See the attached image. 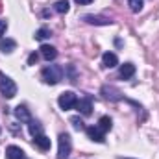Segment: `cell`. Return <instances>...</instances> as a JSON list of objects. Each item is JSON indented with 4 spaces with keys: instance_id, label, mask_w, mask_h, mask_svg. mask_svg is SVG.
<instances>
[{
    "instance_id": "cell-8",
    "label": "cell",
    "mask_w": 159,
    "mask_h": 159,
    "mask_svg": "<svg viewBox=\"0 0 159 159\" xmlns=\"http://www.w3.org/2000/svg\"><path fill=\"white\" fill-rule=\"evenodd\" d=\"M102 63H104L106 69H113V67L119 65V57H117V54H113V52H106V54L102 56Z\"/></svg>"
},
{
    "instance_id": "cell-23",
    "label": "cell",
    "mask_w": 159,
    "mask_h": 159,
    "mask_svg": "<svg viewBox=\"0 0 159 159\" xmlns=\"http://www.w3.org/2000/svg\"><path fill=\"white\" fill-rule=\"evenodd\" d=\"M76 4H80V6H85V4H91L93 0H74Z\"/></svg>"
},
{
    "instance_id": "cell-7",
    "label": "cell",
    "mask_w": 159,
    "mask_h": 159,
    "mask_svg": "<svg viewBox=\"0 0 159 159\" xmlns=\"http://www.w3.org/2000/svg\"><path fill=\"white\" fill-rule=\"evenodd\" d=\"M76 107H78V111L83 115V117H89V115L93 113V102H91V98H89V96H85V98L78 100Z\"/></svg>"
},
{
    "instance_id": "cell-5",
    "label": "cell",
    "mask_w": 159,
    "mask_h": 159,
    "mask_svg": "<svg viewBox=\"0 0 159 159\" xmlns=\"http://www.w3.org/2000/svg\"><path fill=\"white\" fill-rule=\"evenodd\" d=\"M83 20H85V22H89V24H94V26H109V24H113V20H111V19L102 17V15H85V17H83Z\"/></svg>"
},
{
    "instance_id": "cell-3",
    "label": "cell",
    "mask_w": 159,
    "mask_h": 159,
    "mask_svg": "<svg viewBox=\"0 0 159 159\" xmlns=\"http://www.w3.org/2000/svg\"><path fill=\"white\" fill-rule=\"evenodd\" d=\"M0 93H2V96H6L7 100L17 94V85H15V81L11 78H7V76H4V74H0Z\"/></svg>"
},
{
    "instance_id": "cell-21",
    "label": "cell",
    "mask_w": 159,
    "mask_h": 159,
    "mask_svg": "<svg viewBox=\"0 0 159 159\" xmlns=\"http://www.w3.org/2000/svg\"><path fill=\"white\" fill-rule=\"evenodd\" d=\"M37 59H39V56H37L35 52H34V54H30V56H28V65H35V63H37Z\"/></svg>"
},
{
    "instance_id": "cell-15",
    "label": "cell",
    "mask_w": 159,
    "mask_h": 159,
    "mask_svg": "<svg viewBox=\"0 0 159 159\" xmlns=\"http://www.w3.org/2000/svg\"><path fill=\"white\" fill-rule=\"evenodd\" d=\"M111 126H113V122H111L109 117H102V119L98 120V128H100L104 133H107V131L111 129Z\"/></svg>"
},
{
    "instance_id": "cell-2",
    "label": "cell",
    "mask_w": 159,
    "mask_h": 159,
    "mask_svg": "<svg viewBox=\"0 0 159 159\" xmlns=\"http://www.w3.org/2000/svg\"><path fill=\"white\" fill-rule=\"evenodd\" d=\"M72 150V141L69 133H61L57 139V159H67Z\"/></svg>"
},
{
    "instance_id": "cell-11",
    "label": "cell",
    "mask_w": 159,
    "mask_h": 159,
    "mask_svg": "<svg viewBox=\"0 0 159 159\" xmlns=\"http://www.w3.org/2000/svg\"><path fill=\"white\" fill-rule=\"evenodd\" d=\"M6 159H24V152L19 146H7L6 148Z\"/></svg>"
},
{
    "instance_id": "cell-4",
    "label": "cell",
    "mask_w": 159,
    "mask_h": 159,
    "mask_svg": "<svg viewBox=\"0 0 159 159\" xmlns=\"http://www.w3.org/2000/svg\"><path fill=\"white\" fill-rule=\"evenodd\" d=\"M57 104H59V107H61L63 111H69V109L76 107V104H78V96H76L72 91H67V93H63V94L57 98Z\"/></svg>"
},
{
    "instance_id": "cell-10",
    "label": "cell",
    "mask_w": 159,
    "mask_h": 159,
    "mask_svg": "<svg viewBox=\"0 0 159 159\" xmlns=\"http://www.w3.org/2000/svg\"><path fill=\"white\" fill-rule=\"evenodd\" d=\"M15 117L20 120V122H32V115H30V111L26 109V106H17L15 107Z\"/></svg>"
},
{
    "instance_id": "cell-14",
    "label": "cell",
    "mask_w": 159,
    "mask_h": 159,
    "mask_svg": "<svg viewBox=\"0 0 159 159\" xmlns=\"http://www.w3.org/2000/svg\"><path fill=\"white\" fill-rule=\"evenodd\" d=\"M15 46H17V43H15L13 39H0V50H2L4 54L13 52V50H15Z\"/></svg>"
},
{
    "instance_id": "cell-16",
    "label": "cell",
    "mask_w": 159,
    "mask_h": 159,
    "mask_svg": "<svg viewBox=\"0 0 159 159\" xmlns=\"http://www.w3.org/2000/svg\"><path fill=\"white\" fill-rule=\"evenodd\" d=\"M54 9H56L57 13H67V11L70 9V4H69L67 0H59V2L54 4Z\"/></svg>"
},
{
    "instance_id": "cell-13",
    "label": "cell",
    "mask_w": 159,
    "mask_h": 159,
    "mask_svg": "<svg viewBox=\"0 0 159 159\" xmlns=\"http://www.w3.org/2000/svg\"><path fill=\"white\" fill-rule=\"evenodd\" d=\"M34 143L39 146L43 152H46V150L50 148V139H48L46 135H43V133H41V135H37V137H34Z\"/></svg>"
},
{
    "instance_id": "cell-12",
    "label": "cell",
    "mask_w": 159,
    "mask_h": 159,
    "mask_svg": "<svg viewBox=\"0 0 159 159\" xmlns=\"http://www.w3.org/2000/svg\"><path fill=\"white\" fill-rule=\"evenodd\" d=\"M120 78L122 80H129L133 74H135V65L133 63H124L122 67H120Z\"/></svg>"
},
{
    "instance_id": "cell-9",
    "label": "cell",
    "mask_w": 159,
    "mask_h": 159,
    "mask_svg": "<svg viewBox=\"0 0 159 159\" xmlns=\"http://www.w3.org/2000/svg\"><path fill=\"white\" fill-rule=\"evenodd\" d=\"M39 52L46 61H52V59H56V56H57V50H56L54 46H50V44H41Z\"/></svg>"
},
{
    "instance_id": "cell-19",
    "label": "cell",
    "mask_w": 159,
    "mask_h": 159,
    "mask_svg": "<svg viewBox=\"0 0 159 159\" xmlns=\"http://www.w3.org/2000/svg\"><path fill=\"white\" fill-rule=\"evenodd\" d=\"M52 34H50V30L48 28H39L37 32H35V39L37 41H44V39H48Z\"/></svg>"
},
{
    "instance_id": "cell-17",
    "label": "cell",
    "mask_w": 159,
    "mask_h": 159,
    "mask_svg": "<svg viewBox=\"0 0 159 159\" xmlns=\"http://www.w3.org/2000/svg\"><path fill=\"white\" fill-rule=\"evenodd\" d=\"M41 133H43V126H41L39 122L32 120V122H30V135H32V137H37Z\"/></svg>"
},
{
    "instance_id": "cell-22",
    "label": "cell",
    "mask_w": 159,
    "mask_h": 159,
    "mask_svg": "<svg viewBox=\"0 0 159 159\" xmlns=\"http://www.w3.org/2000/svg\"><path fill=\"white\" fill-rule=\"evenodd\" d=\"M6 30H7V20H0V39L6 34Z\"/></svg>"
},
{
    "instance_id": "cell-6",
    "label": "cell",
    "mask_w": 159,
    "mask_h": 159,
    "mask_svg": "<svg viewBox=\"0 0 159 159\" xmlns=\"http://www.w3.org/2000/svg\"><path fill=\"white\" fill-rule=\"evenodd\" d=\"M85 133H87V137H89L91 141H94V143H104V141H106V139H104V131H102L98 126L85 128Z\"/></svg>"
},
{
    "instance_id": "cell-18",
    "label": "cell",
    "mask_w": 159,
    "mask_h": 159,
    "mask_svg": "<svg viewBox=\"0 0 159 159\" xmlns=\"http://www.w3.org/2000/svg\"><path fill=\"white\" fill-rule=\"evenodd\" d=\"M128 4H129V9H131L133 13H139V11L143 9L144 0H128Z\"/></svg>"
},
{
    "instance_id": "cell-1",
    "label": "cell",
    "mask_w": 159,
    "mask_h": 159,
    "mask_svg": "<svg viewBox=\"0 0 159 159\" xmlns=\"http://www.w3.org/2000/svg\"><path fill=\"white\" fill-rule=\"evenodd\" d=\"M43 80L50 85H56L59 80H63V69L59 65H48L46 69H43Z\"/></svg>"
},
{
    "instance_id": "cell-20",
    "label": "cell",
    "mask_w": 159,
    "mask_h": 159,
    "mask_svg": "<svg viewBox=\"0 0 159 159\" xmlns=\"http://www.w3.org/2000/svg\"><path fill=\"white\" fill-rule=\"evenodd\" d=\"M70 124H72L74 129H78V131L85 129V124H83V120L80 119V117H72V119H70Z\"/></svg>"
}]
</instances>
